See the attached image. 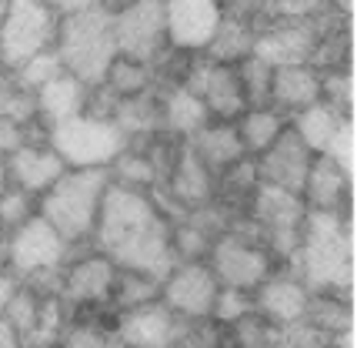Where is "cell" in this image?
<instances>
[{
    "label": "cell",
    "instance_id": "cell-1",
    "mask_svg": "<svg viewBox=\"0 0 357 348\" xmlns=\"http://www.w3.org/2000/svg\"><path fill=\"white\" fill-rule=\"evenodd\" d=\"M171 215L151 191L124 188L110 181L97 211L91 248L104 252L121 271H140L164 282L177 265L171 248Z\"/></svg>",
    "mask_w": 357,
    "mask_h": 348
},
{
    "label": "cell",
    "instance_id": "cell-2",
    "mask_svg": "<svg viewBox=\"0 0 357 348\" xmlns=\"http://www.w3.org/2000/svg\"><path fill=\"white\" fill-rule=\"evenodd\" d=\"M291 268L311 291L354 295V218L311 211Z\"/></svg>",
    "mask_w": 357,
    "mask_h": 348
},
{
    "label": "cell",
    "instance_id": "cell-3",
    "mask_svg": "<svg viewBox=\"0 0 357 348\" xmlns=\"http://www.w3.org/2000/svg\"><path fill=\"white\" fill-rule=\"evenodd\" d=\"M110 184L107 168H67V171L37 198V215L44 218L57 235L77 248L91 245L97 211Z\"/></svg>",
    "mask_w": 357,
    "mask_h": 348
},
{
    "label": "cell",
    "instance_id": "cell-4",
    "mask_svg": "<svg viewBox=\"0 0 357 348\" xmlns=\"http://www.w3.org/2000/svg\"><path fill=\"white\" fill-rule=\"evenodd\" d=\"M54 54L61 67L77 78L87 91L104 84L107 67L117 57V41H114V10L107 7H93V10H77V14H63L57 24V41Z\"/></svg>",
    "mask_w": 357,
    "mask_h": 348
},
{
    "label": "cell",
    "instance_id": "cell-5",
    "mask_svg": "<svg viewBox=\"0 0 357 348\" xmlns=\"http://www.w3.org/2000/svg\"><path fill=\"white\" fill-rule=\"evenodd\" d=\"M248 215L254 235L261 238L271 258L278 261V268H291L304 238V224H307V205L297 191L271 188V184H257L254 194L248 198Z\"/></svg>",
    "mask_w": 357,
    "mask_h": 348
},
{
    "label": "cell",
    "instance_id": "cell-6",
    "mask_svg": "<svg viewBox=\"0 0 357 348\" xmlns=\"http://www.w3.org/2000/svg\"><path fill=\"white\" fill-rule=\"evenodd\" d=\"M204 261L214 271L220 288H234V291H244V295H254V288L278 268V261L261 245V238L254 235L244 211L234 218V224L224 235L214 238Z\"/></svg>",
    "mask_w": 357,
    "mask_h": 348
},
{
    "label": "cell",
    "instance_id": "cell-7",
    "mask_svg": "<svg viewBox=\"0 0 357 348\" xmlns=\"http://www.w3.org/2000/svg\"><path fill=\"white\" fill-rule=\"evenodd\" d=\"M344 20H351V17L337 14V10H327L321 17H261L254 54L261 61H267L271 67H280V64H314L324 34L331 27L344 24Z\"/></svg>",
    "mask_w": 357,
    "mask_h": 348
},
{
    "label": "cell",
    "instance_id": "cell-8",
    "mask_svg": "<svg viewBox=\"0 0 357 348\" xmlns=\"http://www.w3.org/2000/svg\"><path fill=\"white\" fill-rule=\"evenodd\" d=\"M47 144L57 151V158L67 168H110L114 158L127 147V138L110 117L84 111L63 124L50 127Z\"/></svg>",
    "mask_w": 357,
    "mask_h": 348
},
{
    "label": "cell",
    "instance_id": "cell-9",
    "mask_svg": "<svg viewBox=\"0 0 357 348\" xmlns=\"http://www.w3.org/2000/svg\"><path fill=\"white\" fill-rule=\"evenodd\" d=\"M61 14L40 0H3L0 27V71H17L31 57L54 50Z\"/></svg>",
    "mask_w": 357,
    "mask_h": 348
},
{
    "label": "cell",
    "instance_id": "cell-10",
    "mask_svg": "<svg viewBox=\"0 0 357 348\" xmlns=\"http://www.w3.org/2000/svg\"><path fill=\"white\" fill-rule=\"evenodd\" d=\"M110 10H114V41L121 57L157 67L171 54L164 0H121L110 3Z\"/></svg>",
    "mask_w": 357,
    "mask_h": 348
},
{
    "label": "cell",
    "instance_id": "cell-11",
    "mask_svg": "<svg viewBox=\"0 0 357 348\" xmlns=\"http://www.w3.org/2000/svg\"><path fill=\"white\" fill-rule=\"evenodd\" d=\"M70 254H74V248L40 215H33L20 228H14L10 235H3V265L14 271L20 282L61 271Z\"/></svg>",
    "mask_w": 357,
    "mask_h": 348
},
{
    "label": "cell",
    "instance_id": "cell-12",
    "mask_svg": "<svg viewBox=\"0 0 357 348\" xmlns=\"http://www.w3.org/2000/svg\"><path fill=\"white\" fill-rule=\"evenodd\" d=\"M177 80L201 97L211 121H231L234 124L248 111V97H244V87H241L237 71L231 64H218L211 57H204V54H190V57H184V67H181Z\"/></svg>",
    "mask_w": 357,
    "mask_h": 348
},
{
    "label": "cell",
    "instance_id": "cell-13",
    "mask_svg": "<svg viewBox=\"0 0 357 348\" xmlns=\"http://www.w3.org/2000/svg\"><path fill=\"white\" fill-rule=\"evenodd\" d=\"M117 271L121 268L97 248H87L80 254L74 252L61 268L57 295L67 305V312H74V308H104V305H110Z\"/></svg>",
    "mask_w": 357,
    "mask_h": 348
},
{
    "label": "cell",
    "instance_id": "cell-14",
    "mask_svg": "<svg viewBox=\"0 0 357 348\" xmlns=\"http://www.w3.org/2000/svg\"><path fill=\"white\" fill-rule=\"evenodd\" d=\"M220 295V285L207 261H177L171 275L160 282V301L171 308L184 325L211 321L214 301Z\"/></svg>",
    "mask_w": 357,
    "mask_h": 348
},
{
    "label": "cell",
    "instance_id": "cell-15",
    "mask_svg": "<svg viewBox=\"0 0 357 348\" xmlns=\"http://www.w3.org/2000/svg\"><path fill=\"white\" fill-rule=\"evenodd\" d=\"M224 10L218 0H164V24L171 54H204L214 41Z\"/></svg>",
    "mask_w": 357,
    "mask_h": 348
},
{
    "label": "cell",
    "instance_id": "cell-16",
    "mask_svg": "<svg viewBox=\"0 0 357 348\" xmlns=\"http://www.w3.org/2000/svg\"><path fill=\"white\" fill-rule=\"evenodd\" d=\"M114 335L121 348H174L187 335V325L157 298L151 305L117 312Z\"/></svg>",
    "mask_w": 357,
    "mask_h": 348
},
{
    "label": "cell",
    "instance_id": "cell-17",
    "mask_svg": "<svg viewBox=\"0 0 357 348\" xmlns=\"http://www.w3.org/2000/svg\"><path fill=\"white\" fill-rule=\"evenodd\" d=\"M307 298H311V288L301 282V275L294 268H274L250 295L254 312L267 318L271 325H278V328L301 321L304 308H307Z\"/></svg>",
    "mask_w": 357,
    "mask_h": 348
},
{
    "label": "cell",
    "instance_id": "cell-18",
    "mask_svg": "<svg viewBox=\"0 0 357 348\" xmlns=\"http://www.w3.org/2000/svg\"><path fill=\"white\" fill-rule=\"evenodd\" d=\"M257 177L261 184H271V188H284V191H297L304 188V177L311 171V161H314V151L307 144L301 141L294 134V127L287 124L280 131V138L264 154H257Z\"/></svg>",
    "mask_w": 357,
    "mask_h": 348
},
{
    "label": "cell",
    "instance_id": "cell-19",
    "mask_svg": "<svg viewBox=\"0 0 357 348\" xmlns=\"http://www.w3.org/2000/svg\"><path fill=\"white\" fill-rule=\"evenodd\" d=\"M301 198L314 215H351L354 205V177L344 174L327 154H314L311 171L304 177Z\"/></svg>",
    "mask_w": 357,
    "mask_h": 348
},
{
    "label": "cell",
    "instance_id": "cell-20",
    "mask_svg": "<svg viewBox=\"0 0 357 348\" xmlns=\"http://www.w3.org/2000/svg\"><path fill=\"white\" fill-rule=\"evenodd\" d=\"M63 171H67V164L57 158V151L47 144V138L27 141L20 151L7 158V184L17 191H27L33 198H40Z\"/></svg>",
    "mask_w": 357,
    "mask_h": 348
},
{
    "label": "cell",
    "instance_id": "cell-21",
    "mask_svg": "<svg viewBox=\"0 0 357 348\" xmlns=\"http://www.w3.org/2000/svg\"><path fill=\"white\" fill-rule=\"evenodd\" d=\"M317 101H321V71L314 64H280V67H274L267 108H274L291 121L294 114L307 111Z\"/></svg>",
    "mask_w": 357,
    "mask_h": 348
},
{
    "label": "cell",
    "instance_id": "cell-22",
    "mask_svg": "<svg viewBox=\"0 0 357 348\" xmlns=\"http://www.w3.org/2000/svg\"><path fill=\"white\" fill-rule=\"evenodd\" d=\"M157 104H160V134H167L171 141H190L211 121L201 97L177 78L157 84Z\"/></svg>",
    "mask_w": 357,
    "mask_h": 348
},
{
    "label": "cell",
    "instance_id": "cell-23",
    "mask_svg": "<svg viewBox=\"0 0 357 348\" xmlns=\"http://www.w3.org/2000/svg\"><path fill=\"white\" fill-rule=\"evenodd\" d=\"M91 104V91L80 84L77 78H70L67 71H61L57 78H50L44 87L33 91V111H37V127L40 131H50V127L63 124L70 117L87 111Z\"/></svg>",
    "mask_w": 357,
    "mask_h": 348
},
{
    "label": "cell",
    "instance_id": "cell-24",
    "mask_svg": "<svg viewBox=\"0 0 357 348\" xmlns=\"http://www.w3.org/2000/svg\"><path fill=\"white\" fill-rule=\"evenodd\" d=\"M184 144L194 151V158L201 161L214 177H220V174L227 171V168H234L241 158H248L244 144L237 138V127H234L231 121H207V124Z\"/></svg>",
    "mask_w": 357,
    "mask_h": 348
},
{
    "label": "cell",
    "instance_id": "cell-25",
    "mask_svg": "<svg viewBox=\"0 0 357 348\" xmlns=\"http://www.w3.org/2000/svg\"><path fill=\"white\" fill-rule=\"evenodd\" d=\"M257 24H261V17H254V14H224L214 41L204 50V57H211V61H218V64H231V67L241 64L244 57L254 54Z\"/></svg>",
    "mask_w": 357,
    "mask_h": 348
},
{
    "label": "cell",
    "instance_id": "cell-26",
    "mask_svg": "<svg viewBox=\"0 0 357 348\" xmlns=\"http://www.w3.org/2000/svg\"><path fill=\"white\" fill-rule=\"evenodd\" d=\"M114 124L121 127L127 144H144L160 134V104H157V87L137 97H121L114 101L107 114Z\"/></svg>",
    "mask_w": 357,
    "mask_h": 348
},
{
    "label": "cell",
    "instance_id": "cell-27",
    "mask_svg": "<svg viewBox=\"0 0 357 348\" xmlns=\"http://www.w3.org/2000/svg\"><path fill=\"white\" fill-rule=\"evenodd\" d=\"M304 321L324 332L327 338L354 328V295H341V291H311L307 308H304Z\"/></svg>",
    "mask_w": 357,
    "mask_h": 348
},
{
    "label": "cell",
    "instance_id": "cell-28",
    "mask_svg": "<svg viewBox=\"0 0 357 348\" xmlns=\"http://www.w3.org/2000/svg\"><path fill=\"white\" fill-rule=\"evenodd\" d=\"M347 117H354V114H341L334 111L331 104H324V101H317V104H311L307 111L294 114L287 124L294 127V134L301 138V141L311 147L314 154H324L327 144L334 141V134H337V127L347 121Z\"/></svg>",
    "mask_w": 357,
    "mask_h": 348
},
{
    "label": "cell",
    "instance_id": "cell-29",
    "mask_svg": "<svg viewBox=\"0 0 357 348\" xmlns=\"http://www.w3.org/2000/svg\"><path fill=\"white\" fill-rule=\"evenodd\" d=\"M234 127H237V138L244 144V151L250 158H257V154H264L267 147L280 138V131L287 127V117L264 104V108H248L234 121Z\"/></svg>",
    "mask_w": 357,
    "mask_h": 348
},
{
    "label": "cell",
    "instance_id": "cell-30",
    "mask_svg": "<svg viewBox=\"0 0 357 348\" xmlns=\"http://www.w3.org/2000/svg\"><path fill=\"white\" fill-rule=\"evenodd\" d=\"M157 84H160V80H157V67L117 54L114 64L107 67V74H104V84H100V87H104L114 101H121V97L147 94V91H154Z\"/></svg>",
    "mask_w": 357,
    "mask_h": 348
},
{
    "label": "cell",
    "instance_id": "cell-31",
    "mask_svg": "<svg viewBox=\"0 0 357 348\" xmlns=\"http://www.w3.org/2000/svg\"><path fill=\"white\" fill-rule=\"evenodd\" d=\"M160 298V282L140 275V271H117V282H114V295H110V305L117 312H127V308H140V305H151V301Z\"/></svg>",
    "mask_w": 357,
    "mask_h": 348
},
{
    "label": "cell",
    "instance_id": "cell-32",
    "mask_svg": "<svg viewBox=\"0 0 357 348\" xmlns=\"http://www.w3.org/2000/svg\"><path fill=\"white\" fill-rule=\"evenodd\" d=\"M227 338L234 348H280V328L271 325L257 312H248L227 325Z\"/></svg>",
    "mask_w": 357,
    "mask_h": 348
},
{
    "label": "cell",
    "instance_id": "cell-33",
    "mask_svg": "<svg viewBox=\"0 0 357 348\" xmlns=\"http://www.w3.org/2000/svg\"><path fill=\"white\" fill-rule=\"evenodd\" d=\"M40 298H44V291H37L33 285H27V282H20L17 285V291L10 295V301L3 305V321L14 328L17 335H20V342L31 335V328L37 325V315H40Z\"/></svg>",
    "mask_w": 357,
    "mask_h": 348
},
{
    "label": "cell",
    "instance_id": "cell-34",
    "mask_svg": "<svg viewBox=\"0 0 357 348\" xmlns=\"http://www.w3.org/2000/svg\"><path fill=\"white\" fill-rule=\"evenodd\" d=\"M234 71H237V80L244 87L248 108H264L267 97H271V74H274V67L267 61H261L257 54H250L241 64H234Z\"/></svg>",
    "mask_w": 357,
    "mask_h": 348
},
{
    "label": "cell",
    "instance_id": "cell-35",
    "mask_svg": "<svg viewBox=\"0 0 357 348\" xmlns=\"http://www.w3.org/2000/svg\"><path fill=\"white\" fill-rule=\"evenodd\" d=\"M321 101L341 114H354V67L351 64L321 71Z\"/></svg>",
    "mask_w": 357,
    "mask_h": 348
},
{
    "label": "cell",
    "instance_id": "cell-36",
    "mask_svg": "<svg viewBox=\"0 0 357 348\" xmlns=\"http://www.w3.org/2000/svg\"><path fill=\"white\" fill-rule=\"evenodd\" d=\"M57 348H121V345H117L114 325H104V321H74L70 318Z\"/></svg>",
    "mask_w": 357,
    "mask_h": 348
},
{
    "label": "cell",
    "instance_id": "cell-37",
    "mask_svg": "<svg viewBox=\"0 0 357 348\" xmlns=\"http://www.w3.org/2000/svg\"><path fill=\"white\" fill-rule=\"evenodd\" d=\"M63 67L61 61H57V54L54 50H44V54H37V57H31L27 64H20L17 71H10V80H14L20 91H27V94H33L37 87H44L50 78H57ZM7 74V71H3Z\"/></svg>",
    "mask_w": 357,
    "mask_h": 348
},
{
    "label": "cell",
    "instance_id": "cell-38",
    "mask_svg": "<svg viewBox=\"0 0 357 348\" xmlns=\"http://www.w3.org/2000/svg\"><path fill=\"white\" fill-rule=\"evenodd\" d=\"M37 215V198L27 191L3 188L0 191V235H10L14 228Z\"/></svg>",
    "mask_w": 357,
    "mask_h": 348
},
{
    "label": "cell",
    "instance_id": "cell-39",
    "mask_svg": "<svg viewBox=\"0 0 357 348\" xmlns=\"http://www.w3.org/2000/svg\"><path fill=\"white\" fill-rule=\"evenodd\" d=\"M327 158L334 161L344 174H351L354 177V164H357V141H354V117H347L341 127H337V134H334V141L327 144L324 151Z\"/></svg>",
    "mask_w": 357,
    "mask_h": 348
},
{
    "label": "cell",
    "instance_id": "cell-40",
    "mask_svg": "<svg viewBox=\"0 0 357 348\" xmlns=\"http://www.w3.org/2000/svg\"><path fill=\"white\" fill-rule=\"evenodd\" d=\"M248 312H254V301H250V295H244V291H234V288H220L218 301H214V312H211V321H214V325H220V328H227L231 321H237V318L248 315Z\"/></svg>",
    "mask_w": 357,
    "mask_h": 348
},
{
    "label": "cell",
    "instance_id": "cell-41",
    "mask_svg": "<svg viewBox=\"0 0 357 348\" xmlns=\"http://www.w3.org/2000/svg\"><path fill=\"white\" fill-rule=\"evenodd\" d=\"M280 348H331V338L324 332L311 328L304 318L294 325H284L280 328Z\"/></svg>",
    "mask_w": 357,
    "mask_h": 348
},
{
    "label": "cell",
    "instance_id": "cell-42",
    "mask_svg": "<svg viewBox=\"0 0 357 348\" xmlns=\"http://www.w3.org/2000/svg\"><path fill=\"white\" fill-rule=\"evenodd\" d=\"M218 332H220V325H214V321L187 325V335L174 348H218V338H214Z\"/></svg>",
    "mask_w": 357,
    "mask_h": 348
},
{
    "label": "cell",
    "instance_id": "cell-43",
    "mask_svg": "<svg viewBox=\"0 0 357 348\" xmlns=\"http://www.w3.org/2000/svg\"><path fill=\"white\" fill-rule=\"evenodd\" d=\"M57 14H77V10H93V7H107L114 0H47Z\"/></svg>",
    "mask_w": 357,
    "mask_h": 348
},
{
    "label": "cell",
    "instance_id": "cell-44",
    "mask_svg": "<svg viewBox=\"0 0 357 348\" xmlns=\"http://www.w3.org/2000/svg\"><path fill=\"white\" fill-rule=\"evenodd\" d=\"M220 10L224 14H254L261 17V10H264V0H218Z\"/></svg>",
    "mask_w": 357,
    "mask_h": 348
},
{
    "label": "cell",
    "instance_id": "cell-45",
    "mask_svg": "<svg viewBox=\"0 0 357 348\" xmlns=\"http://www.w3.org/2000/svg\"><path fill=\"white\" fill-rule=\"evenodd\" d=\"M17 285H20V278H17L7 265H0V312H3V305H7V301H10V295L17 291Z\"/></svg>",
    "mask_w": 357,
    "mask_h": 348
},
{
    "label": "cell",
    "instance_id": "cell-46",
    "mask_svg": "<svg viewBox=\"0 0 357 348\" xmlns=\"http://www.w3.org/2000/svg\"><path fill=\"white\" fill-rule=\"evenodd\" d=\"M0 348H20V335L3 321V315H0Z\"/></svg>",
    "mask_w": 357,
    "mask_h": 348
},
{
    "label": "cell",
    "instance_id": "cell-47",
    "mask_svg": "<svg viewBox=\"0 0 357 348\" xmlns=\"http://www.w3.org/2000/svg\"><path fill=\"white\" fill-rule=\"evenodd\" d=\"M327 3H331L337 14H347V17L354 14V0H327Z\"/></svg>",
    "mask_w": 357,
    "mask_h": 348
},
{
    "label": "cell",
    "instance_id": "cell-48",
    "mask_svg": "<svg viewBox=\"0 0 357 348\" xmlns=\"http://www.w3.org/2000/svg\"><path fill=\"white\" fill-rule=\"evenodd\" d=\"M3 188H10V184H7V158L0 154V191Z\"/></svg>",
    "mask_w": 357,
    "mask_h": 348
},
{
    "label": "cell",
    "instance_id": "cell-49",
    "mask_svg": "<svg viewBox=\"0 0 357 348\" xmlns=\"http://www.w3.org/2000/svg\"><path fill=\"white\" fill-rule=\"evenodd\" d=\"M0 27H3V3H0Z\"/></svg>",
    "mask_w": 357,
    "mask_h": 348
},
{
    "label": "cell",
    "instance_id": "cell-50",
    "mask_svg": "<svg viewBox=\"0 0 357 348\" xmlns=\"http://www.w3.org/2000/svg\"><path fill=\"white\" fill-rule=\"evenodd\" d=\"M0 3H3V0H0Z\"/></svg>",
    "mask_w": 357,
    "mask_h": 348
}]
</instances>
